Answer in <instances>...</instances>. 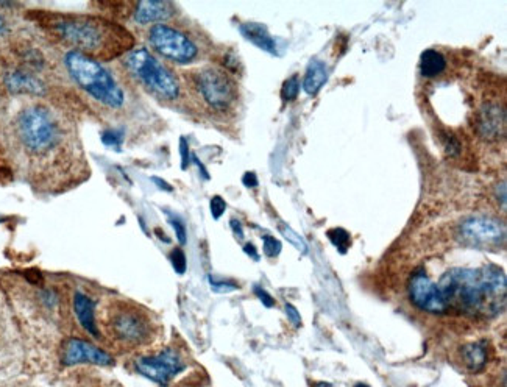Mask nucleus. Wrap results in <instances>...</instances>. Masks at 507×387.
I'll list each match as a JSON object with an SVG mask.
<instances>
[{"instance_id": "f257e3e1", "label": "nucleus", "mask_w": 507, "mask_h": 387, "mask_svg": "<svg viewBox=\"0 0 507 387\" xmlns=\"http://www.w3.org/2000/svg\"><path fill=\"white\" fill-rule=\"evenodd\" d=\"M448 311L470 316H498L506 306V275L498 266L454 267L437 283Z\"/></svg>"}, {"instance_id": "f03ea898", "label": "nucleus", "mask_w": 507, "mask_h": 387, "mask_svg": "<svg viewBox=\"0 0 507 387\" xmlns=\"http://www.w3.org/2000/svg\"><path fill=\"white\" fill-rule=\"evenodd\" d=\"M52 29L75 50L97 61L128 54L135 45L130 31L97 16H60Z\"/></svg>"}, {"instance_id": "7ed1b4c3", "label": "nucleus", "mask_w": 507, "mask_h": 387, "mask_svg": "<svg viewBox=\"0 0 507 387\" xmlns=\"http://www.w3.org/2000/svg\"><path fill=\"white\" fill-rule=\"evenodd\" d=\"M69 75L84 93L105 107L119 109L125 103V93L109 69L78 50H70L64 56Z\"/></svg>"}, {"instance_id": "20e7f679", "label": "nucleus", "mask_w": 507, "mask_h": 387, "mask_svg": "<svg viewBox=\"0 0 507 387\" xmlns=\"http://www.w3.org/2000/svg\"><path fill=\"white\" fill-rule=\"evenodd\" d=\"M123 66L131 77L161 100L172 102L180 97L181 84L179 78L150 50L133 47L123 56Z\"/></svg>"}, {"instance_id": "39448f33", "label": "nucleus", "mask_w": 507, "mask_h": 387, "mask_svg": "<svg viewBox=\"0 0 507 387\" xmlns=\"http://www.w3.org/2000/svg\"><path fill=\"white\" fill-rule=\"evenodd\" d=\"M17 133L31 153H45L60 139V127L49 109L41 105L25 108L17 117Z\"/></svg>"}, {"instance_id": "423d86ee", "label": "nucleus", "mask_w": 507, "mask_h": 387, "mask_svg": "<svg viewBox=\"0 0 507 387\" xmlns=\"http://www.w3.org/2000/svg\"><path fill=\"white\" fill-rule=\"evenodd\" d=\"M194 84L202 100L217 113H227L238 102V84L227 70L206 66L194 74Z\"/></svg>"}, {"instance_id": "0eeeda50", "label": "nucleus", "mask_w": 507, "mask_h": 387, "mask_svg": "<svg viewBox=\"0 0 507 387\" xmlns=\"http://www.w3.org/2000/svg\"><path fill=\"white\" fill-rule=\"evenodd\" d=\"M147 38L151 49L175 64H190L200 56L195 39L174 25L156 24L149 30Z\"/></svg>"}, {"instance_id": "6e6552de", "label": "nucleus", "mask_w": 507, "mask_h": 387, "mask_svg": "<svg viewBox=\"0 0 507 387\" xmlns=\"http://www.w3.org/2000/svg\"><path fill=\"white\" fill-rule=\"evenodd\" d=\"M108 328L111 336L130 347L146 344L151 336V324L146 312L125 305L111 312Z\"/></svg>"}, {"instance_id": "1a4fd4ad", "label": "nucleus", "mask_w": 507, "mask_h": 387, "mask_svg": "<svg viewBox=\"0 0 507 387\" xmlns=\"http://www.w3.org/2000/svg\"><path fill=\"white\" fill-rule=\"evenodd\" d=\"M136 370L160 386L166 387L172 379L186 369L181 355L174 349H166L153 356H144L136 361Z\"/></svg>"}, {"instance_id": "9d476101", "label": "nucleus", "mask_w": 507, "mask_h": 387, "mask_svg": "<svg viewBox=\"0 0 507 387\" xmlns=\"http://www.w3.org/2000/svg\"><path fill=\"white\" fill-rule=\"evenodd\" d=\"M459 232L469 244L480 248L499 247L506 239L503 222L495 218H487V215H475V218L465 219L460 224Z\"/></svg>"}, {"instance_id": "9b49d317", "label": "nucleus", "mask_w": 507, "mask_h": 387, "mask_svg": "<svg viewBox=\"0 0 507 387\" xmlns=\"http://www.w3.org/2000/svg\"><path fill=\"white\" fill-rule=\"evenodd\" d=\"M411 303L420 311L430 314H445L448 308L437 284L430 278L425 268H418L409 280Z\"/></svg>"}, {"instance_id": "f8f14e48", "label": "nucleus", "mask_w": 507, "mask_h": 387, "mask_svg": "<svg viewBox=\"0 0 507 387\" xmlns=\"http://www.w3.org/2000/svg\"><path fill=\"white\" fill-rule=\"evenodd\" d=\"M61 361L64 365H77V364L111 365L114 363V359L109 353L86 342V340L77 337H70L63 344Z\"/></svg>"}, {"instance_id": "ddd939ff", "label": "nucleus", "mask_w": 507, "mask_h": 387, "mask_svg": "<svg viewBox=\"0 0 507 387\" xmlns=\"http://www.w3.org/2000/svg\"><path fill=\"white\" fill-rule=\"evenodd\" d=\"M479 136L489 142H498L506 136V111L498 103H487L478 113Z\"/></svg>"}, {"instance_id": "4468645a", "label": "nucleus", "mask_w": 507, "mask_h": 387, "mask_svg": "<svg viewBox=\"0 0 507 387\" xmlns=\"http://www.w3.org/2000/svg\"><path fill=\"white\" fill-rule=\"evenodd\" d=\"M175 15V5L164 0H144L137 2L133 10L135 22L141 25L162 24Z\"/></svg>"}, {"instance_id": "2eb2a0df", "label": "nucleus", "mask_w": 507, "mask_h": 387, "mask_svg": "<svg viewBox=\"0 0 507 387\" xmlns=\"http://www.w3.org/2000/svg\"><path fill=\"white\" fill-rule=\"evenodd\" d=\"M6 86L17 94H35L44 93V83L38 77L29 74L25 70H13L5 78Z\"/></svg>"}, {"instance_id": "dca6fc26", "label": "nucleus", "mask_w": 507, "mask_h": 387, "mask_svg": "<svg viewBox=\"0 0 507 387\" xmlns=\"http://www.w3.org/2000/svg\"><path fill=\"white\" fill-rule=\"evenodd\" d=\"M242 36L247 39V41L253 43L256 47H259L261 50L267 52V54L276 55L278 54V47H276L275 39L270 35L267 27L264 24H256V22H247L242 24L239 27Z\"/></svg>"}, {"instance_id": "f3484780", "label": "nucleus", "mask_w": 507, "mask_h": 387, "mask_svg": "<svg viewBox=\"0 0 507 387\" xmlns=\"http://www.w3.org/2000/svg\"><path fill=\"white\" fill-rule=\"evenodd\" d=\"M74 311L80 325L86 330L89 334L96 337H100L98 328L96 324V306L88 295L83 292H77L74 295Z\"/></svg>"}, {"instance_id": "a211bd4d", "label": "nucleus", "mask_w": 507, "mask_h": 387, "mask_svg": "<svg viewBox=\"0 0 507 387\" xmlns=\"http://www.w3.org/2000/svg\"><path fill=\"white\" fill-rule=\"evenodd\" d=\"M328 82V68L325 63L314 60L309 63L305 78H303V89L308 96H317L319 91Z\"/></svg>"}, {"instance_id": "6ab92c4d", "label": "nucleus", "mask_w": 507, "mask_h": 387, "mask_svg": "<svg viewBox=\"0 0 507 387\" xmlns=\"http://www.w3.org/2000/svg\"><path fill=\"white\" fill-rule=\"evenodd\" d=\"M446 70V58L440 52L427 49L420 58V72L425 78H437Z\"/></svg>"}, {"instance_id": "aec40b11", "label": "nucleus", "mask_w": 507, "mask_h": 387, "mask_svg": "<svg viewBox=\"0 0 507 387\" xmlns=\"http://www.w3.org/2000/svg\"><path fill=\"white\" fill-rule=\"evenodd\" d=\"M464 364L469 367L471 372H480L487 364V342L485 340H478L465 345L462 349Z\"/></svg>"}, {"instance_id": "412c9836", "label": "nucleus", "mask_w": 507, "mask_h": 387, "mask_svg": "<svg viewBox=\"0 0 507 387\" xmlns=\"http://www.w3.org/2000/svg\"><path fill=\"white\" fill-rule=\"evenodd\" d=\"M326 236H328L329 242H331V244L335 248H338L339 253L345 255L348 250H350V247H351V236H350V233L347 232L345 228L338 227V228L328 229Z\"/></svg>"}, {"instance_id": "4be33fe9", "label": "nucleus", "mask_w": 507, "mask_h": 387, "mask_svg": "<svg viewBox=\"0 0 507 387\" xmlns=\"http://www.w3.org/2000/svg\"><path fill=\"white\" fill-rule=\"evenodd\" d=\"M123 141V131L121 128H108L102 133V142L109 149H114L119 152Z\"/></svg>"}, {"instance_id": "5701e85b", "label": "nucleus", "mask_w": 507, "mask_h": 387, "mask_svg": "<svg viewBox=\"0 0 507 387\" xmlns=\"http://www.w3.org/2000/svg\"><path fill=\"white\" fill-rule=\"evenodd\" d=\"M298 93H300V80L297 75H292L291 78H287V80L282 83V88H281L282 100L294 102L295 98L298 97Z\"/></svg>"}, {"instance_id": "b1692460", "label": "nucleus", "mask_w": 507, "mask_h": 387, "mask_svg": "<svg viewBox=\"0 0 507 387\" xmlns=\"http://www.w3.org/2000/svg\"><path fill=\"white\" fill-rule=\"evenodd\" d=\"M280 232H281V234L285 236V238L289 242H291V244L295 248H297V250H300L301 253H306L308 252V245H306L305 239H303L297 232H294V229L291 227H289V225H281L280 227Z\"/></svg>"}, {"instance_id": "393cba45", "label": "nucleus", "mask_w": 507, "mask_h": 387, "mask_svg": "<svg viewBox=\"0 0 507 387\" xmlns=\"http://www.w3.org/2000/svg\"><path fill=\"white\" fill-rule=\"evenodd\" d=\"M262 250H264L266 257L276 258L281 253L282 245L278 239L273 238V236H264V238H262Z\"/></svg>"}, {"instance_id": "a878e982", "label": "nucleus", "mask_w": 507, "mask_h": 387, "mask_svg": "<svg viewBox=\"0 0 507 387\" xmlns=\"http://www.w3.org/2000/svg\"><path fill=\"white\" fill-rule=\"evenodd\" d=\"M170 262H172L174 271L179 275H184L188 268V261L186 255L181 250V248H174L172 253H170Z\"/></svg>"}, {"instance_id": "bb28decb", "label": "nucleus", "mask_w": 507, "mask_h": 387, "mask_svg": "<svg viewBox=\"0 0 507 387\" xmlns=\"http://www.w3.org/2000/svg\"><path fill=\"white\" fill-rule=\"evenodd\" d=\"M442 142L445 147V152L448 156H457L460 155V150H462V146H460L459 139L451 133H445L442 135Z\"/></svg>"}, {"instance_id": "cd10ccee", "label": "nucleus", "mask_w": 507, "mask_h": 387, "mask_svg": "<svg viewBox=\"0 0 507 387\" xmlns=\"http://www.w3.org/2000/svg\"><path fill=\"white\" fill-rule=\"evenodd\" d=\"M209 284H211V289H213L214 292H232V291H236L239 289V286L234 283V281H223V280H215L214 277H211L209 275Z\"/></svg>"}, {"instance_id": "c85d7f7f", "label": "nucleus", "mask_w": 507, "mask_h": 387, "mask_svg": "<svg viewBox=\"0 0 507 387\" xmlns=\"http://www.w3.org/2000/svg\"><path fill=\"white\" fill-rule=\"evenodd\" d=\"M169 222L170 225H172V228L175 229V234H176V239H179V242L181 245L186 244V227H184L183 220L179 218V215H169Z\"/></svg>"}, {"instance_id": "c756f323", "label": "nucleus", "mask_w": 507, "mask_h": 387, "mask_svg": "<svg viewBox=\"0 0 507 387\" xmlns=\"http://www.w3.org/2000/svg\"><path fill=\"white\" fill-rule=\"evenodd\" d=\"M209 209H211V214H213V218L215 220L220 219L223 215V213L227 211V202L223 200L220 195H214L209 202Z\"/></svg>"}, {"instance_id": "7c9ffc66", "label": "nucleus", "mask_w": 507, "mask_h": 387, "mask_svg": "<svg viewBox=\"0 0 507 387\" xmlns=\"http://www.w3.org/2000/svg\"><path fill=\"white\" fill-rule=\"evenodd\" d=\"M180 156H181V169L186 170L190 164V150H189V144L186 137L181 136L180 139Z\"/></svg>"}, {"instance_id": "2f4dec72", "label": "nucleus", "mask_w": 507, "mask_h": 387, "mask_svg": "<svg viewBox=\"0 0 507 387\" xmlns=\"http://www.w3.org/2000/svg\"><path fill=\"white\" fill-rule=\"evenodd\" d=\"M255 295L261 300V303L264 305L266 308H273L275 306V300L272 295H270L266 289H262L261 286H255Z\"/></svg>"}, {"instance_id": "473e14b6", "label": "nucleus", "mask_w": 507, "mask_h": 387, "mask_svg": "<svg viewBox=\"0 0 507 387\" xmlns=\"http://www.w3.org/2000/svg\"><path fill=\"white\" fill-rule=\"evenodd\" d=\"M286 316L287 319L291 320V324L294 326H301V317H300V312L297 308H295L294 305L291 303H286Z\"/></svg>"}, {"instance_id": "72a5a7b5", "label": "nucleus", "mask_w": 507, "mask_h": 387, "mask_svg": "<svg viewBox=\"0 0 507 387\" xmlns=\"http://www.w3.org/2000/svg\"><path fill=\"white\" fill-rule=\"evenodd\" d=\"M242 183L247 188H256L258 186V176H256L255 172H245L242 176Z\"/></svg>"}, {"instance_id": "f704fd0d", "label": "nucleus", "mask_w": 507, "mask_h": 387, "mask_svg": "<svg viewBox=\"0 0 507 387\" xmlns=\"http://www.w3.org/2000/svg\"><path fill=\"white\" fill-rule=\"evenodd\" d=\"M229 225H232V229L234 236L238 239H243V228H242V224L238 220V219H232V222H229Z\"/></svg>"}, {"instance_id": "c9c22d12", "label": "nucleus", "mask_w": 507, "mask_h": 387, "mask_svg": "<svg viewBox=\"0 0 507 387\" xmlns=\"http://www.w3.org/2000/svg\"><path fill=\"white\" fill-rule=\"evenodd\" d=\"M243 252H245V255H248V257L252 258V259L259 261V253H258V250H256V247L253 244H250V242H248V244L243 245Z\"/></svg>"}, {"instance_id": "e433bc0d", "label": "nucleus", "mask_w": 507, "mask_h": 387, "mask_svg": "<svg viewBox=\"0 0 507 387\" xmlns=\"http://www.w3.org/2000/svg\"><path fill=\"white\" fill-rule=\"evenodd\" d=\"M497 199L501 203V206L506 208V183L503 181L501 185L497 186Z\"/></svg>"}, {"instance_id": "4c0bfd02", "label": "nucleus", "mask_w": 507, "mask_h": 387, "mask_svg": "<svg viewBox=\"0 0 507 387\" xmlns=\"http://www.w3.org/2000/svg\"><path fill=\"white\" fill-rule=\"evenodd\" d=\"M190 160H192L194 161V164H195V166L197 167H199V170H200V172H202V175H203V179H205V180H209V174H208V170H206V167L205 166H203V162L199 160V158H197V156L195 155H192V156H190Z\"/></svg>"}, {"instance_id": "58836bf2", "label": "nucleus", "mask_w": 507, "mask_h": 387, "mask_svg": "<svg viewBox=\"0 0 507 387\" xmlns=\"http://www.w3.org/2000/svg\"><path fill=\"white\" fill-rule=\"evenodd\" d=\"M151 181H153L155 185L160 186V189H162V191H167V192H172L174 191L172 186H170L169 183H166V181L161 180V179H156V176H153V179H151Z\"/></svg>"}, {"instance_id": "ea45409f", "label": "nucleus", "mask_w": 507, "mask_h": 387, "mask_svg": "<svg viewBox=\"0 0 507 387\" xmlns=\"http://www.w3.org/2000/svg\"><path fill=\"white\" fill-rule=\"evenodd\" d=\"M5 33H6V24L3 21V17L0 16V36L5 35Z\"/></svg>"}, {"instance_id": "a19ab883", "label": "nucleus", "mask_w": 507, "mask_h": 387, "mask_svg": "<svg viewBox=\"0 0 507 387\" xmlns=\"http://www.w3.org/2000/svg\"><path fill=\"white\" fill-rule=\"evenodd\" d=\"M315 387H334V386L328 384V383H319V384H315Z\"/></svg>"}, {"instance_id": "79ce46f5", "label": "nucleus", "mask_w": 507, "mask_h": 387, "mask_svg": "<svg viewBox=\"0 0 507 387\" xmlns=\"http://www.w3.org/2000/svg\"><path fill=\"white\" fill-rule=\"evenodd\" d=\"M356 387H370V386H368V384H364V383H359V384H356Z\"/></svg>"}]
</instances>
